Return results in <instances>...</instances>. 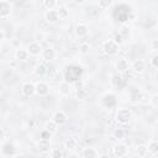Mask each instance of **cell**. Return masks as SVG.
Masks as SVG:
<instances>
[{
    "label": "cell",
    "mask_w": 158,
    "mask_h": 158,
    "mask_svg": "<svg viewBox=\"0 0 158 158\" xmlns=\"http://www.w3.org/2000/svg\"><path fill=\"white\" fill-rule=\"evenodd\" d=\"M74 4H78V5H81V4H84L86 0H72Z\"/></svg>",
    "instance_id": "43"
},
{
    "label": "cell",
    "mask_w": 158,
    "mask_h": 158,
    "mask_svg": "<svg viewBox=\"0 0 158 158\" xmlns=\"http://www.w3.org/2000/svg\"><path fill=\"white\" fill-rule=\"evenodd\" d=\"M101 106L102 107H105V109H112V107H115L116 106V104H117V100H116V95L115 94H105L102 98H101Z\"/></svg>",
    "instance_id": "3"
},
{
    "label": "cell",
    "mask_w": 158,
    "mask_h": 158,
    "mask_svg": "<svg viewBox=\"0 0 158 158\" xmlns=\"http://www.w3.org/2000/svg\"><path fill=\"white\" fill-rule=\"evenodd\" d=\"M44 130H47L52 136L53 135H56L57 133V130H58V125L52 120V121H48V122H46V125H44Z\"/></svg>",
    "instance_id": "24"
},
{
    "label": "cell",
    "mask_w": 158,
    "mask_h": 158,
    "mask_svg": "<svg viewBox=\"0 0 158 158\" xmlns=\"http://www.w3.org/2000/svg\"><path fill=\"white\" fill-rule=\"evenodd\" d=\"M46 73H47V67L43 63H40V64H37L35 67V74L37 77H43Z\"/></svg>",
    "instance_id": "28"
},
{
    "label": "cell",
    "mask_w": 158,
    "mask_h": 158,
    "mask_svg": "<svg viewBox=\"0 0 158 158\" xmlns=\"http://www.w3.org/2000/svg\"><path fill=\"white\" fill-rule=\"evenodd\" d=\"M149 47L152 51H158V38H153L149 43Z\"/></svg>",
    "instance_id": "37"
},
{
    "label": "cell",
    "mask_w": 158,
    "mask_h": 158,
    "mask_svg": "<svg viewBox=\"0 0 158 158\" xmlns=\"http://www.w3.org/2000/svg\"><path fill=\"white\" fill-rule=\"evenodd\" d=\"M147 147H148V152H149L151 154L158 156V141H156V139L151 141V142L147 144Z\"/></svg>",
    "instance_id": "26"
},
{
    "label": "cell",
    "mask_w": 158,
    "mask_h": 158,
    "mask_svg": "<svg viewBox=\"0 0 158 158\" xmlns=\"http://www.w3.org/2000/svg\"><path fill=\"white\" fill-rule=\"evenodd\" d=\"M0 139H1V143L5 142V131H4V128H1V131H0Z\"/></svg>",
    "instance_id": "42"
},
{
    "label": "cell",
    "mask_w": 158,
    "mask_h": 158,
    "mask_svg": "<svg viewBox=\"0 0 158 158\" xmlns=\"http://www.w3.org/2000/svg\"><path fill=\"white\" fill-rule=\"evenodd\" d=\"M117 44H121L122 42H123V36L121 35V32H116V33H114V38H112Z\"/></svg>",
    "instance_id": "36"
},
{
    "label": "cell",
    "mask_w": 158,
    "mask_h": 158,
    "mask_svg": "<svg viewBox=\"0 0 158 158\" xmlns=\"http://www.w3.org/2000/svg\"><path fill=\"white\" fill-rule=\"evenodd\" d=\"M37 149L40 152H46V151H49L51 148V142L48 138H40V141L37 142Z\"/></svg>",
    "instance_id": "18"
},
{
    "label": "cell",
    "mask_w": 158,
    "mask_h": 158,
    "mask_svg": "<svg viewBox=\"0 0 158 158\" xmlns=\"http://www.w3.org/2000/svg\"><path fill=\"white\" fill-rule=\"evenodd\" d=\"M41 57H42V59H43L44 62H52L53 59H56L57 52H56V49H54L53 47L48 46V47H46L44 49H42Z\"/></svg>",
    "instance_id": "5"
},
{
    "label": "cell",
    "mask_w": 158,
    "mask_h": 158,
    "mask_svg": "<svg viewBox=\"0 0 158 158\" xmlns=\"http://www.w3.org/2000/svg\"><path fill=\"white\" fill-rule=\"evenodd\" d=\"M58 91H59V95L63 96V98L69 96V94H70V85H69V83H65V81L59 83Z\"/></svg>",
    "instance_id": "17"
},
{
    "label": "cell",
    "mask_w": 158,
    "mask_h": 158,
    "mask_svg": "<svg viewBox=\"0 0 158 158\" xmlns=\"http://www.w3.org/2000/svg\"><path fill=\"white\" fill-rule=\"evenodd\" d=\"M75 96L78 100H86L89 98V90L85 88H78L75 90Z\"/></svg>",
    "instance_id": "20"
},
{
    "label": "cell",
    "mask_w": 158,
    "mask_h": 158,
    "mask_svg": "<svg viewBox=\"0 0 158 158\" xmlns=\"http://www.w3.org/2000/svg\"><path fill=\"white\" fill-rule=\"evenodd\" d=\"M28 56H30V53H28L27 48H21L20 47L15 52V59L17 62H26L28 59Z\"/></svg>",
    "instance_id": "15"
},
{
    "label": "cell",
    "mask_w": 158,
    "mask_h": 158,
    "mask_svg": "<svg viewBox=\"0 0 158 158\" xmlns=\"http://www.w3.org/2000/svg\"><path fill=\"white\" fill-rule=\"evenodd\" d=\"M51 133L47 131V130H43L42 132H41V138H51Z\"/></svg>",
    "instance_id": "39"
},
{
    "label": "cell",
    "mask_w": 158,
    "mask_h": 158,
    "mask_svg": "<svg viewBox=\"0 0 158 158\" xmlns=\"http://www.w3.org/2000/svg\"><path fill=\"white\" fill-rule=\"evenodd\" d=\"M74 33L77 37L81 38V37H85L88 33H89V27L85 25V23H78L74 28Z\"/></svg>",
    "instance_id": "16"
},
{
    "label": "cell",
    "mask_w": 158,
    "mask_h": 158,
    "mask_svg": "<svg viewBox=\"0 0 158 158\" xmlns=\"http://www.w3.org/2000/svg\"><path fill=\"white\" fill-rule=\"evenodd\" d=\"M131 69L136 74H142L146 70V62L143 59H136L131 64Z\"/></svg>",
    "instance_id": "12"
},
{
    "label": "cell",
    "mask_w": 158,
    "mask_h": 158,
    "mask_svg": "<svg viewBox=\"0 0 158 158\" xmlns=\"http://www.w3.org/2000/svg\"><path fill=\"white\" fill-rule=\"evenodd\" d=\"M52 120H53L58 126H62V125L67 123V121H68V115H67L63 110H59V111H56V112H54Z\"/></svg>",
    "instance_id": "11"
},
{
    "label": "cell",
    "mask_w": 158,
    "mask_h": 158,
    "mask_svg": "<svg viewBox=\"0 0 158 158\" xmlns=\"http://www.w3.org/2000/svg\"><path fill=\"white\" fill-rule=\"evenodd\" d=\"M0 151L2 157H15V146L11 142H2Z\"/></svg>",
    "instance_id": "6"
},
{
    "label": "cell",
    "mask_w": 158,
    "mask_h": 158,
    "mask_svg": "<svg viewBox=\"0 0 158 158\" xmlns=\"http://www.w3.org/2000/svg\"><path fill=\"white\" fill-rule=\"evenodd\" d=\"M49 154H51L52 158H62V157H63V152H62L59 148H54V149H52Z\"/></svg>",
    "instance_id": "34"
},
{
    "label": "cell",
    "mask_w": 158,
    "mask_h": 158,
    "mask_svg": "<svg viewBox=\"0 0 158 158\" xmlns=\"http://www.w3.org/2000/svg\"><path fill=\"white\" fill-rule=\"evenodd\" d=\"M64 147H65L68 151H74V149H77V147H78V141H77L75 138H73V137H69V138H67V139L64 141Z\"/></svg>",
    "instance_id": "21"
},
{
    "label": "cell",
    "mask_w": 158,
    "mask_h": 158,
    "mask_svg": "<svg viewBox=\"0 0 158 158\" xmlns=\"http://www.w3.org/2000/svg\"><path fill=\"white\" fill-rule=\"evenodd\" d=\"M132 118V111L127 107H121L116 111V115H115V120L117 123L120 125H127Z\"/></svg>",
    "instance_id": "1"
},
{
    "label": "cell",
    "mask_w": 158,
    "mask_h": 158,
    "mask_svg": "<svg viewBox=\"0 0 158 158\" xmlns=\"http://www.w3.org/2000/svg\"><path fill=\"white\" fill-rule=\"evenodd\" d=\"M130 68H131V64L128 63V60H127L126 58H120V59H117L116 63H115V69H116L117 73H120V74L126 73Z\"/></svg>",
    "instance_id": "8"
},
{
    "label": "cell",
    "mask_w": 158,
    "mask_h": 158,
    "mask_svg": "<svg viewBox=\"0 0 158 158\" xmlns=\"http://www.w3.org/2000/svg\"><path fill=\"white\" fill-rule=\"evenodd\" d=\"M57 11H58V15H59V19H60V20L68 19V16H69V10H68L65 6H59Z\"/></svg>",
    "instance_id": "30"
},
{
    "label": "cell",
    "mask_w": 158,
    "mask_h": 158,
    "mask_svg": "<svg viewBox=\"0 0 158 158\" xmlns=\"http://www.w3.org/2000/svg\"><path fill=\"white\" fill-rule=\"evenodd\" d=\"M64 79H65V74H64V72L60 70V69L56 70L54 74L52 75V80H53L54 83H58V84L62 83V81H64Z\"/></svg>",
    "instance_id": "23"
},
{
    "label": "cell",
    "mask_w": 158,
    "mask_h": 158,
    "mask_svg": "<svg viewBox=\"0 0 158 158\" xmlns=\"http://www.w3.org/2000/svg\"><path fill=\"white\" fill-rule=\"evenodd\" d=\"M89 49H90V44H89L88 42H83V43H80V46H79V51H80L81 54H88V53H89Z\"/></svg>",
    "instance_id": "32"
},
{
    "label": "cell",
    "mask_w": 158,
    "mask_h": 158,
    "mask_svg": "<svg viewBox=\"0 0 158 158\" xmlns=\"http://www.w3.org/2000/svg\"><path fill=\"white\" fill-rule=\"evenodd\" d=\"M44 20H46L47 23L53 25V23L58 22L60 19H59V15H58L57 10H47L46 14H44Z\"/></svg>",
    "instance_id": "10"
},
{
    "label": "cell",
    "mask_w": 158,
    "mask_h": 158,
    "mask_svg": "<svg viewBox=\"0 0 158 158\" xmlns=\"http://www.w3.org/2000/svg\"><path fill=\"white\" fill-rule=\"evenodd\" d=\"M149 63H151V65H152L153 68H157V69H158V54L153 56V57L151 58Z\"/></svg>",
    "instance_id": "38"
},
{
    "label": "cell",
    "mask_w": 158,
    "mask_h": 158,
    "mask_svg": "<svg viewBox=\"0 0 158 158\" xmlns=\"http://www.w3.org/2000/svg\"><path fill=\"white\" fill-rule=\"evenodd\" d=\"M149 102H151V105H152L153 107L158 109V93H157V94H153V95L149 98Z\"/></svg>",
    "instance_id": "35"
},
{
    "label": "cell",
    "mask_w": 158,
    "mask_h": 158,
    "mask_svg": "<svg viewBox=\"0 0 158 158\" xmlns=\"http://www.w3.org/2000/svg\"><path fill=\"white\" fill-rule=\"evenodd\" d=\"M112 4H114V0H98V5L102 10H106V9L111 7Z\"/></svg>",
    "instance_id": "31"
},
{
    "label": "cell",
    "mask_w": 158,
    "mask_h": 158,
    "mask_svg": "<svg viewBox=\"0 0 158 158\" xmlns=\"http://www.w3.org/2000/svg\"><path fill=\"white\" fill-rule=\"evenodd\" d=\"M27 51H28L30 56H38L42 53V47H41L40 42L33 41V42H30L27 44Z\"/></svg>",
    "instance_id": "14"
},
{
    "label": "cell",
    "mask_w": 158,
    "mask_h": 158,
    "mask_svg": "<svg viewBox=\"0 0 158 158\" xmlns=\"http://www.w3.org/2000/svg\"><path fill=\"white\" fill-rule=\"evenodd\" d=\"M42 5L46 10H54L57 6V0H42Z\"/></svg>",
    "instance_id": "29"
},
{
    "label": "cell",
    "mask_w": 158,
    "mask_h": 158,
    "mask_svg": "<svg viewBox=\"0 0 158 158\" xmlns=\"http://www.w3.org/2000/svg\"><path fill=\"white\" fill-rule=\"evenodd\" d=\"M12 11V4L9 0H1L0 1V19L5 20L11 15Z\"/></svg>",
    "instance_id": "4"
},
{
    "label": "cell",
    "mask_w": 158,
    "mask_h": 158,
    "mask_svg": "<svg viewBox=\"0 0 158 158\" xmlns=\"http://www.w3.org/2000/svg\"><path fill=\"white\" fill-rule=\"evenodd\" d=\"M20 46H21V42H20L17 38H15V40L12 41V47H15V48L17 49V48H20Z\"/></svg>",
    "instance_id": "40"
},
{
    "label": "cell",
    "mask_w": 158,
    "mask_h": 158,
    "mask_svg": "<svg viewBox=\"0 0 158 158\" xmlns=\"http://www.w3.org/2000/svg\"><path fill=\"white\" fill-rule=\"evenodd\" d=\"M48 93H49V85L46 81L40 80L36 83V94L38 96H46Z\"/></svg>",
    "instance_id": "13"
},
{
    "label": "cell",
    "mask_w": 158,
    "mask_h": 158,
    "mask_svg": "<svg viewBox=\"0 0 158 158\" xmlns=\"http://www.w3.org/2000/svg\"><path fill=\"white\" fill-rule=\"evenodd\" d=\"M127 153H128V148H127V146H126L125 143L118 142V143H116V144L112 147V154H114L115 157L121 158V157H125Z\"/></svg>",
    "instance_id": "7"
},
{
    "label": "cell",
    "mask_w": 158,
    "mask_h": 158,
    "mask_svg": "<svg viewBox=\"0 0 158 158\" xmlns=\"http://www.w3.org/2000/svg\"><path fill=\"white\" fill-rule=\"evenodd\" d=\"M121 83H122V78H121L120 73H117L116 75H114V77H112V79H111V84H112L114 86H116V88H117Z\"/></svg>",
    "instance_id": "33"
},
{
    "label": "cell",
    "mask_w": 158,
    "mask_h": 158,
    "mask_svg": "<svg viewBox=\"0 0 158 158\" xmlns=\"http://www.w3.org/2000/svg\"><path fill=\"white\" fill-rule=\"evenodd\" d=\"M21 93H22L23 96H27V98L32 96L33 94H36V84H33L31 81L23 83L22 86H21Z\"/></svg>",
    "instance_id": "9"
},
{
    "label": "cell",
    "mask_w": 158,
    "mask_h": 158,
    "mask_svg": "<svg viewBox=\"0 0 158 158\" xmlns=\"http://www.w3.org/2000/svg\"><path fill=\"white\" fill-rule=\"evenodd\" d=\"M128 94H130V98L132 99V101H139V98H141L142 93L138 88H132V89H130Z\"/></svg>",
    "instance_id": "27"
},
{
    "label": "cell",
    "mask_w": 158,
    "mask_h": 158,
    "mask_svg": "<svg viewBox=\"0 0 158 158\" xmlns=\"http://www.w3.org/2000/svg\"><path fill=\"white\" fill-rule=\"evenodd\" d=\"M148 153V147L147 144H138L135 148V154L138 157H146Z\"/></svg>",
    "instance_id": "22"
},
{
    "label": "cell",
    "mask_w": 158,
    "mask_h": 158,
    "mask_svg": "<svg viewBox=\"0 0 158 158\" xmlns=\"http://www.w3.org/2000/svg\"><path fill=\"white\" fill-rule=\"evenodd\" d=\"M156 28H157V31H158V22H157V25H156Z\"/></svg>",
    "instance_id": "44"
},
{
    "label": "cell",
    "mask_w": 158,
    "mask_h": 158,
    "mask_svg": "<svg viewBox=\"0 0 158 158\" xmlns=\"http://www.w3.org/2000/svg\"><path fill=\"white\" fill-rule=\"evenodd\" d=\"M102 51L107 56H116L118 53V51H120V44H117L112 38L111 40H106L102 43Z\"/></svg>",
    "instance_id": "2"
},
{
    "label": "cell",
    "mask_w": 158,
    "mask_h": 158,
    "mask_svg": "<svg viewBox=\"0 0 158 158\" xmlns=\"http://www.w3.org/2000/svg\"><path fill=\"white\" fill-rule=\"evenodd\" d=\"M112 136H114V138L116 139V141H122L123 138H125V136H126V132H125V130L123 128H115L114 131H112Z\"/></svg>",
    "instance_id": "25"
},
{
    "label": "cell",
    "mask_w": 158,
    "mask_h": 158,
    "mask_svg": "<svg viewBox=\"0 0 158 158\" xmlns=\"http://www.w3.org/2000/svg\"><path fill=\"white\" fill-rule=\"evenodd\" d=\"M0 41H1V43L5 42V31H4V28L0 30Z\"/></svg>",
    "instance_id": "41"
},
{
    "label": "cell",
    "mask_w": 158,
    "mask_h": 158,
    "mask_svg": "<svg viewBox=\"0 0 158 158\" xmlns=\"http://www.w3.org/2000/svg\"><path fill=\"white\" fill-rule=\"evenodd\" d=\"M81 156L84 158H94V157H99V152L93 147H85L83 148Z\"/></svg>",
    "instance_id": "19"
}]
</instances>
